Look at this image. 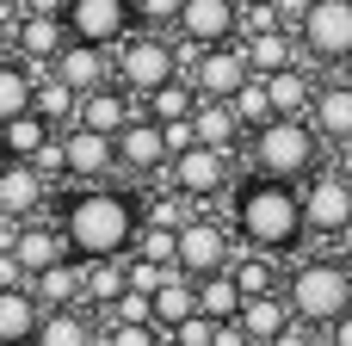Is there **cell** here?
Here are the masks:
<instances>
[{"instance_id": "6da1fadb", "label": "cell", "mask_w": 352, "mask_h": 346, "mask_svg": "<svg viewBox=\"0 0 352 346\" xmlns=\"http://www.w3.org/2000/svg\"><path fill=\"white\" fill-rule=\"evenodd\" d=\"M235 229H241V241L260 248V254H291V248L309 235L303 198L291 192V180L260 173V180H248V186L235 192Z\"/></svg>"}, {"instance_id": "7a4b0ae2", "label": "cell", "mask_w": 352, "mask_h": 346, "mask_svg": "<svg viewBox=\"0 0 352 346\" xmlns=\"http://www.w3.org/2000/svg\"><path fill=\"white\" fill-rule=\"evenodd\" d=\"M68 229V248L80 260H105V254H124L136 241V210L118 198V192H80L62 217Z\"/></svg>"}, {"instance_id": "3957f363", "label": "cell", "mask_w": 352, "mask_h": 346, "mask_svg": "<svg viewBox=\"0 0 352 346\" xmlns=\"http://www.w3.org/2000/svg\"><path fill=\"white\" fill-rule=\"evenodd\" d=\"M285 303H291L297 322L334 328L352 310V266H340V260H309V266H297L291 285H285Z\"/></svg>"}, {"instance_id": "277c9868", "label": "cell", "mask_w": 352, "mask_h": 346, "mask_svg": "<svg viewBox=\"0 0 352 346\" xmlns=\"http://www.w3.org/2000/svg\"><path fill=\"white\" fill-rule=\"evenodd\" d=\"M322 161V130L309 118H272L254 130V167L272 180H309Z\"/></svg>"}, {"instance_id": "5b68a950", "label": "cell", "mask_w": 352, "mask_h": 346, "mask_svg": "<svg viewBox=\"0 0 352 346\" xmlns=\"http://www.w3.org/2000/svg\"><path fill=\"white\" fill-rule=\"evenodd\" d=\"M179 56H186V50H179L173 37H161L155 25H136V31L118 43V56H111V62H118V80L142 99V93H155L161 80H173V74H179Z\"/></svg>"}, {"instance_id": "8992f818", "label": "cell", "mask_w": 352, "mask_h": 346, "mask_svg": "<svg viewBox=\"0 0 352 346\" xmlns=\"http://www.w3.org/2000/svg\"><path fill=\"white\" fill-rule=\"evenodd\" d=\"M297 43L316 62H352V0H303Z\"/></svg>"}, {"instance_id": "52a82bcc", "label": "cell", "mask_w": 352, "mask_h": 346, "mask_svg": "<svg viewBox=\"0 0 352 346\" xmlns=\"http://www.w3.org/2000/svg\"><path fill=\"white\" fill-rule=\"evenodd\" d=\"M186 62H192V87H198V99H235L248 80H254V68H248V50L229 37V43H204V50H186Z\"/></svg>"}, {"instance_id": "ba28073f", "label": "cell", "mask_w": 352, "mask_h": 346, "mask_svg": "<svg viewBox=\"0 0 352 346\" xmlns=\"http://www.w3.org/2000/svg\"><path fill=\"white\" fill-rule=\"evenodd\" d=\"M62 25H68V37H87V43L118 50V43L136 31V6H130V0H68Z\"/></svg>"}, {"instance_id": "9c48e42d", "label": "cell", "mask_w": 352, "mask_h": 346, "mask_svg": "<svg viewBox=\"0 0 352 346\" xmlns=\"http://www.w3.org/2000/svg\"><path fill=\"white\" fill-rule=\"evenodd\" d=\"M303 223H309V235H346L352 229V180L346 173H309Z\"/></svg>"}, {"instance_id": "30bf717a", "label": "cell", "mask_w": 352, "mask_h": 346, "mask_svg": "<svg viewBox=\"0 0 352 346\" xmlns=\"http://www.w3.org/2000/svg\"><path fill=\"white\" fill-rule=\"evenodd\" d=\"M173 31H179V50L229 43V37H241V0H186Z\"/></svg>"}, {"instance_id": "8fae6325", "label": "cell", "mask_w": 352, "mask_h": 346, "mask_svg": "<svg viewBox=\"0 0 352 346\" xmlns=\"http://www.w3.org/2000/svg\"><path fill=\"white\" fill-rule=\"evenodd\" d=\"M179 272H192V279L229 272V229L210 217H186L179 223Z\"/></svg>"}, {"instance_id": "7c38bea8", "label": "cell", "mask_w": 352, "mask_h": 346, "mask_svg": "<svg viewBox=\"0 0 352 346\" xmlns=\"http://www.w3.org/2000/svg\"><path fill=\"white\" fill-rule=\"evenodd\" d=\"M56 74H62L74 93H93V87H105V80H118V62H111V50H105V43L68 37V43L56 50Z\"/></svg>"}, {"instance_id": "4fadbf2b", "label": "cell", "mask_w": 352, "mask_h": 346, "mask_svg": "<svg viewBox=\"0 0 352 346\" xmlns=\"http://www.w3.org/2000/svg\"><path fill=\"white\" fill-rule=\"evenodd\" d=\"M167 173H173V186H179L186 198H210V192H223V180H229V149L198 142V149L173 155V161H167Z\"/></svg>"}, {"instance_id": "5bb4252c", "label": "cell", "mask_w": 352, "mask_h": 346, "mask_svg": "<svg viewBox=\"0 0 352 346\" xmlns=\"http://www.w3.org/2000/svg\"><path fill=\"white\" fill-rule=\"evenodd\" d=\"M62 149H68V180H99L118 161V136H105V130H93L80 118L62 130Z\"/></svg>"}, {"instance_id": "9a60e30c", "label": "cell", "mask_w": 352, "mask_h": 346, "mask_svg": "<svg viewBox=\"0 0 352 346\" xmlns=\"http://www.w3.org/2000/svg\"><path fill=\"white\" fill-rule=\"evenodd\" d=\"M118 167H130V173H155V167H167V136H161V124L142 111V118H130L124 130H118Z\"/></svg>"}, {"instance_id": "2e32d148", "label": "cell", "mask_w": 352, "mask_h": 346, "mask_svg": "<svg viewBox=\"0 0 352 346\" xmlns=\"http://www.w3.org/2000/svg\"><path fill=\"white\" fill-rule=\"evenodd\" d=\"M43 192H50V180L31 161H12V155L0 161V217H37Z\"/></svg>"}, {"instance_id": "e0dca14e", "label": "cell", "mask_w": 352, "mask_h": 346, "mask_svg": "<svg viewBox=\"0 0 352 346\" xmlns=\"http://www.w3.org/2000/svg\"><path fill=\"white\" fill-rule=\"evenodd\" d=\"M130 118H136V93H130L124 80H105V87L80 93V124H93V130L118 136V130H124Z\"/></svg>"}, {"instance_id": "ac0fdd59", "label": "cell", "mask_w": 352, "mask_h": 346, "mask_svg": "<svg viewBox=\"0 0 352 346\" xmlns=\"http://www.w3.org/2000/svg\"><path fill=\"white\" fill-rule=\"evenodd\" d=\"M37 328H43V303H37V291L6 285V291H0V346H31V340H37Z\"/></svg>"}, {"instance_id": "d6986e66", "label": "cell", "mask_w": 352, "mask_h": 346, "mask_svg": "<svg viewBox=\"0 0 352 346\" xmlns=\"http://www.w3.org/2000/svg\"><path fill=\"white\" fill-rule=\"evenodd\" d=\"M68 43V25L62 19H50V12H25L19 25H12V50L19 56H31V62H56V50Z\"/></svg>"}, {"instance_id": "ffe728a7", "label": "cell", "mask_w": 352, "mask_h": 346, "mask_svg": "<svg viewBox=\"0 0 352 346\" xmlns=\"http://www.w3.org/2000/svg\"><path fill=\"white\" fill-rule=\"evenodd\" d=\"M309 124H316V130H322L328 142H352V80H334V87H316Z\"/></svg>"}, {"instance_id": "44dd1931", "label": "cell", "mask_w": 352, "mask_h": 346, "mask_svg": "<svg viewBox=\"0 0 352 346\" xmlns=\"http://www.w3.org/2000/svg\"><path fill=\"white\" fill-rule=\"evenodd\" d=\"M241 50H248V68H254V74H278V68L297 62V31H291V25H272V31L241 37Z\"/></svg>"}, {"instance_id": "7402d4cb", "label": "cell", "mask_w": 352, "mask_h": 346, "mask_svg": "<svg viewBox=\"0 0 352 346\" xmlns=\"http://www.w3.org/2000/svg\"><path fill=\"white\" fill-rule=\"evenodd\" d=\"M31 291H37V303H43V310H74V303L87 297V266L56 260L50 272H37V279H31Z\"/></svg>"}, {"instance_id": "603a6c76", "label": "cell", "mask_w": 352, "mask_h": 346, "mask_svg": "<svg viewBox=\"0 0 352 346\" xmlns=\"http://www.w3.org/2000/svg\"><path fill=\"white\" fill-rule=\"evenodd\" d=\"M186 316H198V279L173 266V272H167V279L155 285V322H161V328L173 334V328H179Z\"/></svg>"}, {"instance_id": "cb8c5ba5", "label": "cell", "mask_w": 352, "mask_h": 346, "mask_svg": "<svg viewBox=\"0 0 352 346\" xmlns=\"http://www.w3.org/2000/svg\"><path fill=\"white\" fill-rule=\"evenodd\" d=\"M19 260H25V272L37 279V272H50L56 260H68V229H50V223H31V229H19V248H12Z\"/></svg>"}, {"instance_id": "d4e9b609", "label": "cell", "mask_w": 352, "mask_h": 346, "mask_svg": "<svg viewBox=\"0 0 352 346\" xmlns=\"http://www.w3.org/2000/svg\"><path fill=\"white\" fill-rule=\"evenodd\" d=\"M31 111H37L43 124H56V130H68V124L80 118V93H74V87H68V80H62L56 68H50V74L37 80V99H31Z\"/></svg>"}, {"instance_id": "484cf974", "label": "cell", "mask_w": 352, "mask_h": 346, "mask_svg": "<svg viewBox=\"0 0 352 346\" xmlns=\"http://www.w3.org/2000/svg\"><path fill=\"white\" fill-rule=\"evenodd\" d=\"M192 124H198V142H210V149H235V136L248 130L235 118V99H198Z\"/></svg>"}, {"instance_id": "4316f807", "label": "cell", "mask_w": 352, "mask_h": 346, "mask_svg": "<svg viewBox=\"0 0 352 346\" xmlns=\"http://www.w3.org/2000/svg\"><path fill=\"white\" fill-rule=\"evenodd\" d=\"M142 111H148L155 124H173V118H192V111H198V87H192L186 74H173V80H161L155 93H142Z\"/></svg>"}, {"instance_id": "83f0119b", "label": "cell", "mask_w": 352, "mask_h": 346, "mask_svg": "<svg viewBox=\"0 0 352 346\" xmlns=\"http://www.w3.org/2000/svg\"><path fill=\"white\" fill-rule=\"evenodd\" d=\"M31 346H99V328L80 310H43V328Z\"/></svg>"}, {"instance_id": "f1b7e54d", "label": "cell", "mask_w": 352, "mask_h": 346, "mask_svg": "<svg viewBox=\"0 0 352 346\" xmlns=\"http://www.w3.org/2000/svg\"><path fill=\"white\" fill-rule=\"evenodd\" d=\"M266 93H272V105H278V118H303L309 105H316V87H309V74L291 62V68H278V74H266Z\"/></svg>"}, {"instance_id": "f546056e", "label": "cell", "mask_w": 352, "mask_h": 346, "mask_svg": "<svg viewBox=\"0 0 352 346\" xmlns=\"http://www.w3.org/2000/svg\"><path fill=\"white\" fill-rule=\"evenodd\" d=\"M50 136H56V124H43L37 111H19V118H6V124H0V149H6L12 161H31Z\"/></svg>"}, {"instance_id": "4dcf8cb0", "label": "cell", "mask_w": 352, "mask_h": 346, "mask_svg": "<svg viewBox=\"0 0 352 346\" xmlns=\"http://www.w3.org/2000/svg\"><path fill=\"white\" fill-rule=\"evenodd\" d=\"M241 285H235V272H210V279H198V310L210 316V322H235L241 316Z\"/></svg>"}, {"instance_id": "1f68e13d", "label": "cell", "mask_w": 352, "mask_h": 346, "mask_svg": "<svg viewBox=\"0 0 352 346\" xmlns=\"http://www.w3.org/2000/svg\"><path fill=\"white\" fill-rule=\"evenodd\" d=\"M285 322H291V303H285V297H272V291H260V297H248V303H241V328H248V340H272Z\"/></svg>"}, {"instance_id": "d6a6232c", "label": "cell", "mask_w": 352, "mask_h": 346, "mask_svg": "<svg viewBox=\"0 0 352 346\" xmlns=\"http://www.w3.org/2000/svg\"><path fill=\"white\" fill-rule=\"evenodd\" d=\"M31 99H37V80H31V68L0 56V124H6V118H19V111H31Z\"/></svg>"}, {"instance_id": "836d02e7", "label": "cell", "mask_w": 352, "mask_h": 346, "mask_svg": "<svg viewBox=\"0 0 352 346\" xmlns=\"http://www.w3.org/2000/svg\"><path fill=\"white\" fill-rule=\"evenodd\" d=\"M124 266H118V254H105V260H87V303H99V310H111L118 297H124Z\"/></svg>"}, {"instance_id": "e575fe53", "label": "cell", "mask_w": 352, "mask_h": 346, "mask_svg": "<svg viewBox=\"0 0 352 346\" xmlns=\"http://www.w3.org/2000/svg\"><path fill=\"white\" fill-rule=\"evenodd\" d=\"M235 118H241L248 130H260V124H272V118H278V105H272V93H266V74H254V80L235 93Z\"/></svg>"}, {"instance_id": "d590c367", "label": "cell", "mask_w": 352, "mask_h": 346, "mask_svg": "<svg viewBox=\"0 0 352 346\" xmlns=\"http://www.w3.org/2000/svg\"><path fill=\"white\" fill-rule=\"evenodd\" d=\"M161 322H111V328H99V346H161Z\"/></svg>"}, {"instance_id": "8d00e7d4", "label": "cell", "mask_w": 352, "mask_h": 346, "mask_svg": "<svg viewBox=\"0 0 352 346\" xmlns=\"http://www.w3.org/2000/svg\"><path fill=\"white\" fill-rule=\"evenodd\" d=\"M136 254H148V260H161V266H179V229H136Z\"/></svg>"}, {"instance_id": "74e56055", "label": "cell", "mask_w": 352, "mask_h": 346, "mask_svg": "<svg viewBox=\"0 0 352 346\" xmlns=\"http://www.w3.org/2000/svg\"><path fill=\"white\" fill-rule=\"evenodd\" d=\"M229 272H235L241 297H260V291H272V254H260V248H254V260H235Z\"/></svg>"}, {"instance_id": "f35d334b", "label": "cell", "mask_w": 352, "mask_h": 346, "mask_svg": "<svg viewBox=\"0 0 352 346\" xmlns=\"http://www.w3.org/2000/svg\"><path fill=\"white\" fill-rule=\"evenodd\" d=\"M111 322H155V291H136V285H124V297L111 303Z\"/></svg>"}, {"instance_id": "ab89813d", "label": "cell", "mask_w": 352, "mask_h": 346, "mask_svg": "<svg viewBox=\"0 0 352 346\" xmlns=\"http://www.w3.org/2000/svg\"><path fill=\"white\" fill-rule=\"evenodd\" d=\"M186 204H192V198H186V192H173V198H155V204H148V217H142V223H148V229H179V223H186V217H192V210H186Z\"/></svg>"}, {"instance_id": "60d3db41", "label": "cell", "mask_w": 352, "mask_h": 346, "mask_svg": "<svg viewBox=\"0 0 352 346\" xmlns=\"http://www.w3.org/2000/svg\"><path fill=\"white\" fill-rule=\"evenodd\" d=\"M272 25H285V19H278V0H241V37L272 31Z\"/></svg>"}, {"instance_id": "b9f144b4", "label": "cell", "mask_w": 352, "mask_h": 346, "mask_svg": "<svg viewBox=\"0 0 352 346\" xmlns=\"http://www.w3.org/2000/svg\"><path fill=\"white\" fill-rule=\"evenodd\" d=\"M179 6H186V0H136V25L173 31V25H179Z\"/></svg>"}, {"instance_id": "7bdbcfd3", "label": "cell", "mask_w": 352, "mask_h": 346, "mask_svg": "<svg viewBox=\"0 0 352 346\" xmlns=\"http://www.w3.org/2000/svg\"><path fill=\"white\" fill-rule=\"evenodd\" d=\"M31 167H37L43 180H62V173H68V149H62V130H56V136H50V142L31 155Z\"/></svg>"}, {"instance_id": "ee69618b", "label": "cell", "mask_w": 352, "mask_h": 346, "mask_svg": "<svg viewBox=\"0 0 352 346\" xmlns=\"http://www.w3.org/2000/svg\"><path fill=\"white\" fill-rule=\"evenodd\" d=\"M167 272H173V266H161V260H148V254H136V260L124 266V279H130L136 291H155V285H161Z\"/></svg>"}, {"instance_id": "f6af8a7d", "label": "cell", "mask_w": 352, "mask_h": 346, "mask_svg": "<svg viewBox=\"0 0 352 346\" xmlns=\"http://www.w3.org/2000/svg\"><path fill=\"white\" fill-rule=\"evenodd\" d=\"M173 340H179V346H210V340H217V322L198 310V316H186V322L173 328Z\"/></svg>"}, {"instance_id": "bcb514c9", "label": "cell", "mask_w": 352, "mask_h": 346, "mask_svg": "<svg viewBox=\"0 0 352 346\" xmlns=\"http://www.w3.org/2000/svg\"><path fill=\"white\" fill-rule=\"evenodd\" d=\"M161 136H167V161H173V155H186V149H198V124H192V118L161 124Z\"/></svg>"}, {"instance_id": "7dc6e473", "label": "cell", "mask_w": 352, "mask_h": 346, "mask_svg": "<svg viewBox=\"0 0 352 346\" xmlns=\"http://www.w3.org/2000/svg\"><path fill=\"white\" fill-rule=\"evenodd\" d=\"M25 279H31V272H25V260H19L12 248H0V291H6V285H25Z\"/></svg>"}, {"instance_id": "c3c4849f", "label": "cell", "mask_w": 352, "mask_h": 346, "mask_svg": "<svg viewBox=\"0 0 352 346\" xmlns=\"http://www.w3.org/2000/svg\"><path fill=\"white\" fill-rule=\"evenodd\" d=\"M210 346H248V328H241V316L235 322H217V340Z\"/></svg>"}, {"instance_id": "681fc988", "label": "cell", "mask_w": 352, "mask_h": 346, "mask_svg": "<svg viewBox=\"0 0 352 346\" xmlns=\"http://www.w3.org/2000/svg\"><path fill=\"white\" fill-rule=\"evenodd\" d=\"M272 346H309V328H297V316H291V322L272 334Z\"/></svg>"}, {"instance_id": "f907efd6", "label": "cell", "mask_w": 352, "mask_h": 346, "mask_svg": "<svg viewBox=\"0 0 352 346\" xmlns=\"http://www.w3.org/2000/svg\"><path fill=\"white\" fill-rule=\"evenodd\" d=\"M19 12H50V19H62L68 0H19Z\"/></svg>"}, {"instance_id": "816d5d0a", "label": "cell", "mask_w": 352, "mask_h": 346, "mask_svg": "<svg viewBox=\"0 0 352 346\" xmlns=\"http://www.w3.org/2000/svg\"><path fill=\"white\" fill-rule=\"evenodd\" d=\"M334 346H352V310L340 316V322H334Z\"/></svg>"}, {"instance_id": "f5cc1de1", "label": "cell", "mask_w": 352, "mask_h": 346, "mask_svg": "<svg viewBox=\"0 0 352 346\" xmlns=\"http://www.w3.org/2000/svg\"><path fill=\"white\" fill-rule=\"evenodd\" d=\"M12 50V25H6V12H0V56Z\"/></svg>"}, {"instance_id": "db71d44e", "label": "cell", "mask_w": 352, "mask_h": 346, "mask_svg": "<svg viewBox=\"0 0 352 346\" xmlns=\"http://www.w3.org/2000/svg\"><path fill=\"white\" fill-rule=\"evenodd\" d=\"M248 346H272V340H248Z\"/></svg>"}, {"instance_id": "11a10c76", "label": "cell", "mask_w": 352, "mask_h": 346, "mask_svg": "<svg viewBox=\"0 0 352 346\" xmlns=\"http://www.w3.org/2000/svg\"><path fill=\"white\" fill-rule=\"evenodd\" d=\"M161 346H179V340H161Z\"/></svg>"}, {"instance_id": "9f6ffc18", "label": "cell", "mask_w": 352, "mask_h": 346, "mask_svg": "<svg viewBox=\"0 0 352 346\" xmlns=\"http://www.w3.org/2000/svg\"><path fill=\"white\" fill-rule=\"evenodd\" d=\"M0 161H6V149H0Z\"/></svg>"}, {"instance_id": "6f0895ef", "label": "cell", "mask_w": 352, "mask_h": 346, "mask_svg": "<svg viewBox=\"0 0 352 346\" xmlns=\"http://www.w3.org/2000/svg\"><path fill=\"white\" fill-rule=\"evenodd\" d=\"M0 6H6V0H0Z\"/></svg>"}]
</instances>
